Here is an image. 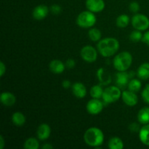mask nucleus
<instances>
[{"instance_id": "f257e3e1", "label": "nucleus", "mask_w": 149, "mask_h": 149, "mask_svg": "<svg viewBox=\"0 0 149 149\" xmlns=\"http://www.w3.org/2000/svg\"><path fill=\"white\" fill-rule=\"evenodd\" d=\"M119 49V42L114 37H106L101 39L97 45L99 53L104 58L113 56Z\"/></svg>"}, {"instance_id": "f03ea898", "label": "nucleus", "mask_w": 149, "mask_h": 149, "mask_svg": "<svg viewBox=\"0 0 149 149\" xmlns=\"http://www.w3.org/2000/svg\"><path fill=\"white\" fill-rule=\"evenodd\" d=\"M84 141L87 146L94 148H100L104 141V133L99 128L93 127L85 131Z\"/></svg>"}, {"instance_id": "7ed1b4c3", "label": "nucleus", "mask_w": 149, "mask_h": 149, "mask_svg": "<svg viewBox=\"0 0 149 149\" xmlns=\"http://www.w3.org/2000/svg\"><path fill=\"white\" fill-rule=\"evenodd\" d=\"M132 55L130 52L123 51L114 57L113 65L118 71H126L130 68L132 63Z\"/></svg>"}, {"instance_id": "20e7f679", "label": "nucleus", "mask_w": 149, "mask_h": 149, "mask_svg": "<svg viewBox=\"0 0 149 149\" xmlns=\"http://www.w3.org/2000/svg\"><path fill=\"white\" fill-rule=\"evenodd\" d=\"M77 24L82 29H90L95 25L97 17L94 13L90 10H85L78 15L77 17Z\"/></svg>"}, {"instance_id": "39448f33", "label": "nucleus", "mask_w": 149, "mask_h": 149, "mask_svg": "<svg viewBox=\"0 0 149 149\" xmlns=\"http://www.w3.org/2000/svg\"><path fill=\"white\" fill-rule=\"evenodd\" d=\"M122 93L118 86H109L104 90L102 99L105 104H111L119 100L122 97Z\"/></svg>"}, {"instance_id": "423d86ee", "label": "nucleus", "mask_w": 149, "mask_h": 149, "mask_svg": "<svg viewBox=\"0 0 149 149\" xmlns=\"http://www.w3.org/2000/svg\"><path fill=\"white\" fill-rule=\"evenodd\" d=\"M131 23L135 29L143 31L149 28V18L146 15L136 13L131 19Z\"/></svg>"}, {"instance_id": "0eeeda50", "label": "nucleus", "mask_w": 149, "mask_h": 149, "mask_svg": "<svg viewBox=\"0 0 149 149\" xmlns=\"http://www.w3.org/2000/svg\"><path fill=\"white\" fill-rule=\"evenodd\" d=\"M98 51L91 45H86L81 48L80 56L87 63H94L97 61Z\"/></svg>"}, {"instance_id": "6e6552de", "label": "nucleus", "mask_w": 149, "mask_h": 149, "mask_svg": "<svg viewBox=\"0 0 149 149\" xmlns=\"http://www.w3.org/2000/svg\"><path fill=\"white\" fill-rule=\"evenodd\" d=\"M104 102L101 101L100 99L92 98L87 103L86 106L87 112L91 115H97L103 111L104 108Z\"/></svg>"}, {"instance_id": "1a4fd4ad", "label": "nucleus", "mask_w": 149, "mask_h": 149, "mask_svg": "<svg viewBox=\"0 0 149 149\" xmlns=\"http://www.w3.org/2000/svg\"><path fill=\"white\" fill-rule=\"evenodd\" d=\"M122 99L125 105L130 107L136 106L138 103V97L136 93L129 90L122 92Z\"/></svg>"}, {"instance_id": "9d476101", "label": "nucleus", "mask_w": 149, "mask_h": 149, "mask_svg": "<svg viewBox=\"0 0 149 149\" xmlns=\"http://www.w3.org/2000/svg\"><path fill=\"white\" fill-rule=\"evenodd\" d=\"M131 79L130 72L126 71H118L115 75V82L119 88H125L127 87L128 83Z\"/></svg>"}, {"instance_id": "9b49d317", "label": "nucleus", "mask_w": 149, "mask_h": 149, "mask_svg": "<svg viewBox=\"0 0 149 149\" xmlns=\"http://www.w3.org/2000/svg\"><path fill=\"white\" fill-rule=\"evenodd\" d=\"M85 5L87 10L94 13L103 11L106 7V4L103 0H86Z\"/></svg>"}, {"instance_id": "f8f14e48", "label": "nucleus", "mask_w": 149, "mask_h": 149, "mask_svg": "<svg viewBox=\"0 0 149 149\" xmlns=\"http://www.w3.org/2000/svg\"><path fill=\"white\" fill-rule=\"evenodd\" d=\"M49 12V8L45 4H39L36 6L32 12V16L35 20H41L47 16Z\"/></svg>"}, {"instance_id": "ddd939ff", "label": "nucleus", "mask_w": 149, "mask_h": 149, "mask_svg": "<svg viewBox=\"0 0 149 149\" xmlns=\"http://www.w3.org/2000/svg\"><path fill=\"white\" fill-rule=\"evenodd\" d=\"M71 89H72V93L76 97L79 99L84 98L87 95V87H85L83 83L81 82H76L72 84L71 86Z\"/></svg>"}, {"instance_id": "4468645a", "label": "nucleus", "mask_w": 149, "mask_h": 149, "mask_svg": "<svg viewBox=\"0 0 149 149\" xmlns=\"http://www.w3.org/2000/svg\"><path fill=\"white\" fill-rule=\"evenodd\" d=\"M97 77L101 85L108 86L111 82V76L110 73L103 67L100 68L97 71Z\"/></svg>"}, {"instance_id": "2eb2a0df", "label": "nucleus", "mask_w": 149, "mask_h": 149, "mask_svg": "<svg viewBox=\"0 0 149 149\" xmlns=\"http://www.w3.org/2000/svg\"><path fill=\"white\" fill-rule=\"evenodd\" d=\"M51 134V128L49 125L46 123L41 124L37 129L36 135L39 141H46L49 138Z\"/></svg>"}, {"instance_id": "dca6fc26", "label": "nucleus", "mask_w": 149, "mask_h": 149, "mask_svg": "<svg viewBox=\"0 0 149 149\" xmlns=\"http://www.w3.org/2000/svg\"><path fill=\"white\" fill-rule=\"evenodd\" d=\"M49 68L51 72H52L53 74H61L65 71L66 67H65V63H63V62L61 61V60L55 59L50 61L49 65Z\"/></svg>"}, {"instance_id": "f3484780", "label": "nucleus", "mask_w": 149, "mask_h": 149, "mask_svg": "<svg viewBox=\"0 0 149 149\" xmlns=\"http://www.w3.org/2000/svg\"><path fill=\"white\" fill-rule=\"evenodd\" d=\"M0 100L5 106H12L15 104L16 97L14 94L10 92H4L1 94Z\"/></svg>"}, {"instance_id": "a211bd4d", "label": "nucleus", "mask_w": 149, "mask_h": 149, "mask_svg": "<svg viewBox=\"0 0 149 149\" xmlns=\"http://www.w3.org/2000/svg\"><path fill=\"white\" fill-rule=\"evenodd\" d=\"M137 76L141 80H147L149 79V63L141 64L137 71Z\"/></svg>"}, {"instance_id": "6ab92c4d", "label": "nucleus", "mask_w": 149, "mask_h": 149, "mask_svg": "<svg viewBox=\"0 0 149 149\" xmlns=\"http://www.w3.org/2000/svg\"><path fill=\"white\" fill-rule=\"evenodd\" d=\"M138 135L141 143L147 146H149V124L144 125L141 128Z\"/></svg>"}, {"instance_id": "aec40b11", "label": "nucleus", "mask_w": 149, "mask_h": 149, "mask_svg": "<svg viewBox=\"0 0 149 149\" xmlns=\"http://www.w3.org/2000/svg\"><path fill=\"white\" fill-rule=\"evenodd\" d=\"M137 118L141 125L149 124V107L142 108L138 112Z\"/></svg>"}, {"instance_id": "412c9836", "label": "nucleus", "mask_w": 149, "mask_h": 149, "mask_svg": "<svg viewBox=\"0 0 149 149\" xmlns=\"http://www.w3.org/2000/svg\"><path fill=\"white\" fill-rule=\"evenodd\" d=\"M12 122L15 126L22 127L26 122V116L22 112L16 111L12 116Z\"/></svg>"}, {"instance_id": "4be33fe9", "label": "nucleus", "mask_w": 149, "mask_h": 149, "mask_svg": "<svg viewBox=\"0 0 149 149\" xmlns=\"http://www.w3.org/2000/svg\"><path fill=\"white\" fill-rule=\"evenodd\" d=\"M108 147L110 149H122L125 147L123 141L119 137H113L109 140Z\"/></svg>"}, {"instance_id": "5701e85b", "label": "nucleus", "mask_w": 149, "mask_h": 149, "mask_svg": "<svg viewBox=\"0 0 149 149\" xmlns=\"http://www.w3.org/2000/svg\"><path fill=\"white\" fill-rule=\"evenodd\" d=\"M103 85L101 84H96V85L93 86L91 87L90 90V96L92 97V98H97L100 99L102 98L103 95V92H104V90H103Z\"/></svg>"}, {"instance_id": "b1692460", "label": "nucleus", "mask_w": 149, "mask_h": 149, "mask_svg": "<svg viewBox=\"0 0 149 149\" xmlns=\"http://www.w3.org/2000/svg\"><path fill=\"white\" fill-rule=\"evenodd\" d=\"M130 21L131 20L130 19V17L127 15L122 14L118 16L117 18H116V24L120 29H125L126 27H127Z\"/></svg>"}, {"instance_id": "393cba45", "label": "nucleus", "mask_w": 149, "mask_h": 149, "mask_svg": "<svg viewBox=\"0 0 149 149\" xmlns=\"http://www.w3.org/2000/svg\"><path fill=\"white\" fill-rule=\"evenodd\" d=\"M88 36L92 42H99L102 37L101 31L96 28H90L88 31Z\"/></svg>"}, {"instance_id": "a878e982", "label": "nucleus", "mask_w": 149, "mask_h": 149, "mask_svg": "<svg viewBox=\"0 0 149 149\" xmlns=\"http://www.w3.org/2000/svg\"><path fill=\"white\" fill-rule=\"evenodd\" d=\"M127 87L129 90L135 92V93H138L141 90V87H142V84H141V81L139 79L132 78L130 80Z\"/></svg>"}, {"instance_id": "bb28decb", "label": "nucleus", "mask_w": 149, "mask_h": 149, "mask_svg": "<svg viewBox=\"0 0 149 149\" xmlns=\"http://www.w3.org/2000/svg\"><path fill=\"white\" fill-rule=\"evenodd\" d=\"M23 147L26 149H39L40 145L39 141L36 138H29L26 140Z\"/></svg>"}, {"instance_id": "cd10ccee", "label": "nucleus", "mask_w": 149, "mask_h": 149, "mask_svg": "<svg viewBox=\"0 0 149 149\" xmlns=\"http://www.w3.org/2000/svg\"><path fill=\"white\" fill-rule=\"evenodd\" d=\"M143 36V34L141 33V31L135 29V30L132 31L130 34V39L133 42H138L140 41H142Z\"/></svg>"}, {"instance_id": "c85d7f7f", "label": "nucleus", "mask_w": 149, "mask_h": 149, "mask_svg": "<svg viewBox=\"0 0 149 149\" xmlns=\"http://www.w3.org/2000/svg\"><path fill=\"white\" fill-rule=\"evenodd\" d=\"M141 96L143 101L149 105V84H146L145 88L143 89L141 93Z\"/></svg>"}, {"instance_id": "c756f323", "label": "nucleus", "mask_w": 149, "mask_h": 149, "mask_svg": "<svg viewBox=\"0 0 149 149\" xmlns=\"http://www.w3.org/2000/svg\"><path fill=\"white\" fill-rule=\"evenodd\" d=\"M130 10L133 13H137L140 10V4L137 1H132L129 5Z\"/></svg>"}, {"instance_id": "7c9ffc66", "label": "nucleus", "mask_w": 149, "mask_h": 149, "mask_svg": "<svg viewBox=\"0 0 149 149\" xmlns=\"http://www.w3.org/2000/svg\"><path fill=\"white\" fill-rule=\"evenodd\" d=\"M49 11L52 13H53L54 15H59L61 13V11H62V8H61L60 5L55 4L51 6L50 8H49Z\"/></svg>"}, {"instance_id": "2f4dec72", "label": "nucleus", "mask_w": 149, "mask_h": 149, "mask_svg": "<svg viewBox=\"0 0 149 149\" xmlns=\"http://www.w3.org/2000/svg\"><path fill=\"white\" fill-rule=\"evenodd\" d=\"M141 128V127H140L139 124L136 123V122H133V123L130 124L129 126V130H130L131 132H139Z\"/></svg>"}, {"instance_id": "473e14b6", "label": "nucleus", "mask_w": 149, "mask_h": 149, "mask_svg": "<svg viewBox=\"0 0 149 149\" xmlns=\"http://www.w3.org/2000/svg\"><path fill=\"white\" fill-rule=\"evenodd\" d=\"M65 65L67 68H68V69H72V68H74L75 67L76 61L74 59H72V58H69V59H68L65 61Z\"/></svg>"}, {"instance_id": "72a5a7b5", "label": "nucleus", "mask_w": 149, "mask_h": 149, "mask_svg": "<svg viewBox=\"0 0 149 149\" xmlns=\"http://www.w3.org/2000/svg\"><path fill=\"white\" fill-rule=\"evenodd\" d=\"M6 71H7V68H6V65L4 64V62L1 61L0 63V77H2L5 74Z\"/></svg>"}, {"instance_id": "f704fd0d", "label": "nucleus", "mask_w": 149, "mask_h": 149, "mask_svg": "<svg viewBox=\"0 0 149 149\" xmlns=\"http://www.w3.org/2000/svg\"><path fill=\"white\" fill-rule=\"evenodd\" d=\"M142 41L144 43L146 44L148 46H149V31H146L144 33L143 36Z\"/></svg>"}, {"instance_id": "c9c22d12", "label": "nucleus", "mask_w": 149, "mask_h": 149, "mask_svg": "<svg viewBox=\"0 0 149 149\" xmlns=\"http://www.w3.org/2000/svg\"><path fill=\"white\" fill-rule=\"evenodd\" d=\"M71 82L68 79L63 80L62 81V87H63L64 89H68L71 87Z\"/></svg>"}, {"instance_id": "e433bc0d", "label": "nucleus", "mask_w": 149, "mask_h": 149, "mask_svg": "<svg viewBox=\"0 0 149 149\" xmlns=\"http://www.w3.org/2000/svg\"><path fill=\"white\" fill-rule=\"evenodd\" d=\"M5 146V140L3 135H0V149H3Z\"/></svg>"}, {"instance_id": "4c0bfd02", "label": "nucleus", "mask_w": 149, "mask_h": 149, "mask_svg": "<svg viewBox=\"0 0 149 149\" xmlns=\"http://www.w3.org/2000/svg\"><path fill=\"white\" fill-rule=\"evenodd\" d=\"M42 148L43 149H52L53 148V146L51 145L50 143H45L42 146Z\"/></svg>"}]
</instances>
